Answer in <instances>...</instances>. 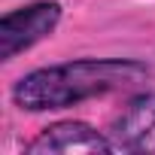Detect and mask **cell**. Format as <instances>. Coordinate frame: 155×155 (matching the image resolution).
Instances as JSON below:
<instances>
[{
    "label": "cell",
    "instance_id": "3",
    "mask_svg": "<svg viewBox=\"0 0 155 155\" xmlns=\"http://www.w3.org/2000/svg\"><path fill=\"white\" fill-rule=\"evenodd\" d=\"M113 152L128 155H155V91L137 94L113 119L107 131Z\"/></svg>",
    "mask_w": 155,
    "mask_h": 155
},
{
    "label": "cell",
    "instance_id": "1",
    "mask_svg": "<svg viewBox=\"0 0 155 155\" xmlns=\"http://www.w3.org/2000/svg\"><path fill=\"white\" fill-rule=\"evenodd\" d=\"M149 76V67L134 58H76L25 73L12 85V104L31 113L67 110L82 101L131 88Z\"/></svg>",
    "mask_w": 155,
    "mask_h": 155
},
{
    "label": "cell",
    "instance_id": "2",
    "mask_svg": "<svg viewBox=\"0 0 155 155\" xmlns=\"http://www.w3.org/2000/svg\"><path fill=\"white\" fill-rule=\"evenodd\" d=\"M61 3L58 0H34L28 6L9 9L0 18V58L12 61L15 55L34 49L37 43H43L46 37L55 34V28L61 25Z\"/></svg>",
    "mask_w": 155,
    "mask_h": 155
},
{
    "label": "cell",
    "instance_id": "4",
    "mask_svg": "<svg viewBox=\"0 0 155 155\" xmlns=\"http://www.w3.org/2000/svg\"><path fill=\"white\" fill-rule=\"evenodd\" d=\"M28 152L31 155H97V152H113V143L88 122L67 119L49 125L37 140H31Z\"/></svg>",
    "mask_w": 155,
    "mask_h": 155
}]
</instances>
